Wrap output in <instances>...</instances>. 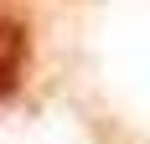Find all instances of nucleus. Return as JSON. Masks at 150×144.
Returning <instances> with one entry per match:
<instances>
[{
    "label": "nucleus",
    "instance_id": "nucleus-1",
    "mask_svg": "<svg viewBox=\"0 0 150 144\" xmlns=\"http://www.w3.org/2000/svg\"><path fill=\"white\" fill-rule=\"evenodd\" d=\"M26 62H31V31L16 10H0V103H11L26 82Z\"/></svg>",
    "mask_w": 150,
    "mask_h": 144
}]
</instances>
